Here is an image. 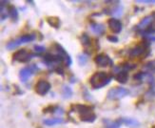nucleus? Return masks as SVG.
I'll list each match as a JSON object with an SVG mask.
<instances>
[{
  "label": "nucleus",
  "mask_w": 155,
  "mask_h": 128,
  "mask_svg": "<svg viewBox=\"0 0 155 128\" xmlns=\"http://www.w3.org/2000/svg\"><path fill=\"white\" fill-rule=\"evenodd\" d=\"M107 39L108 40V41H111V42H112V43H116V42H118V37L116 36V35H108L107 36Z\"/></svg>",
  "instance_id": "nucleus-28"
},
{
  "label": "nucleus",
  "mask_w": 155,
  "mask_h": 128,
  "mask_svg": "<svg viewBox=\"0 0 155 128\" xmlns=\"http://www.w3.org/2000/svg\"><path fill=\"white\" fill-rule=\"evenodd\" d=\"M114 79L117 80L119 83H121V84H125V83L128 79V72H125V71L119 72V73H117L115 75Z\"/></svg>",
  "instance_id": "nucleus-16"
},
{
  "label": "nucleus",
  "mask_w": 155,
  "mask_h": 128,
  "mask_svg": "<svg viewBox=\"0 0 155 128\" xmlns=\"http://www.w3.org/2000/svg\"><path fill=\"white\" fill-rule=\"evenodd\" d=\"M58 108H59V107L56 106V105H49L46 108H44V109H43V113L44 114H47V113H54V112H56L58 110Z\"/></svg>",
  "instance_id": "nucleus-23"
},
{
  "label": "nucleus",
  "mask_w": 155,
  "mask_h": 128,
  "mask_svg": "<svg viewBox=\"0 0 155 128\" xmlns=\"http://www.w3.org/2000/svg\"><path fill=\"white\" fill-rule=\"evenodd\" d=\"M150 42L147 39H146L143 42H141V44H139V45L128 50V56L131 59H134V57L143 56L145 53H150Z\"/></svg>",
  "instance_id": "nucleus-2"
},
{
  "label": "nucleus",
  "mask_w": 155,
  "mask_h": 128,
  "mask_svg": "<svg viewBox=\"0 0 155 128\" xmlns=\"http://www.w3.org/2000/svg\"><path fill=\"white\" fill-rule=\"evenodd\" d=\"M113 79V75L105 72H96L89 79L90 85L93 89H100L108 85Z\"/></svg>",
  "instance_id": "nucleus-1"
},
{
  "label": "nucleus",
  "mask_w": 155,
  "mask_h": 128,
  "mask_svg": "<svg viewBox=\"0 0 155 128\" xmlns=\"http://www.w3.org/2000/svg\"><path fill=\"white\" fill-rule=\"evenodd\" d=\"M147 73H144V72H138L136 73L134 76H133V79L134 80H137V81H141L143 80L144 78H146L147 76Z\"/></svg>",
  "instance_id": "nucleus-24"
},
{
  "label": "nucleus",
  "mask_w": 155,
  "mask_h": 128,
  "mask_svg": "<svg viewBox=\"0 0 155 128\" xmlns=\"http://www.w3.org/2000/svg\"><path fill=\"white\" fill-rule=\"evenodd\" d=\"M152 128H155V125H154V126H152Z\"/></svg>",
  "instance_id": "nucleus-33"
},
{
  "label": "nucleus",
  "mask_w": 155,
  "mask_h": 128,
  "mask_svg": "<svg viewBox=\"0 0 155 128\" xmlns=\"http://www.w3.org/2000/svg\"><path fill=\"white\" fill-rule=\"evenodd\" d=\"M80 39H81L82 45H83L84 47H88V46H90V45H92V42H90V38H89V36L88 35V34H86V33L82 34V35H81V37H80Z\"/></svg>",
  "instance_id": "nucleus-22"
},
{
  "label": "nucleus",
  "mask_w": 155,
  "mask_h": 128,
  "mask_svg": "<svg viewBox=\"0 0 155 128\" xmlns=\"http://www.w3.org/2000/svg\"><path fill=\"white\" fill-rule=\"evenodd\" d=\"M34 51L36 52L37 55L38 54H42V53L45 52V51H46V49H45L44 46H40V45H34Z\"/></svg>",
  "instance_id": "nucleus-26"
},
{
  "label": "nucleus",
  "mask_w": 155,
  "mask_h": 128,
  "mask_svg": "<svg viewBox=\"0 0 155 128\" xmlns=\"http://www.w3.org/2000/svg\"><path fill=\"white\" fill-rule=\"evenodd\" d=\"M79 118L82 121H85V123H93V121L96 120V115L93 112H92V113H89L87 115L79 116Z\"/></svg>",
  "instance_id": "nucleus-20"
},
{
  "label": "nucleus",
  "mask_w": 155,
  "mask_h": 128,
  "mask_svg": "<svg viewBox=\"0 0 155 128\" xmlns=\"http://www.w3.org/2000/svg\"><path fill=\"white\" fill-rule=\"evenodd\" d=\"M128 94H130V91L124 87H114V88H111V90L108 92L107 98L108 99H111V100H117V99H123Z\"/></svg>",
  "instance_id": "nucleus-4"
},
{
  "label": "nucleus",
  "mask_w": 155,
  "mask_h": 128,
  "mask_svg": "<svg viewBox=\"0 0 155 128\" xmlns=\"http://www.w3.org/2000/svg\"><path fill=\"white\" fill-rule=\"evenodd\" d=\"M38 71H39V68L37 67L36 64H31V65L20 70V72H19V79H20L22 82H26L31 76L34 75Z\"/></svg>",
  "instance_id": "nucleus-6"
},
{
  "label": "nucleus",
  "mask_w": 155,
  "mask_h": 128,
  "mask_svg": "<svg viewBox=\"0 0 155 128\" xmlns=\"http://www.w3.org/2000/svg\"><path fill=\"white\" fill-rule=\"evenodd\" d=\"M104 123L106 124V128H120V126L122 124L121 119H118L114 121H109L108 120H105Z\"/></svg>",
  "instance_id": "nucleus-19"
},
{
  "label": "nucleus",
  "mask_w": 155,
  "mask_h": 128,
  "mask_svg": "<svg viewBox=\"0 0 155 128\" xmlns=\"http://www.w3.org/2000/svg\"><path fill=\"white\" fill-rule=\"evenodd\" d=\"M46 20L49 23L50 26H51L54 29H58L60 26V19L57 16H48L46 18Z\"/></svg>",
  "instance_id": "nucleus-17"
},
{
  "label": "nucleus",
  "mask_w": 155,
  "mask_h": 128,
  "mask_svg": "<svg viewBox=\"0 0 155 128\" xmlns=\"http://www.w3.org/2000/svg\"><path fill=\"white\" fill-rule=\"evenodd\" d=\"M50 83L44 79H40L36 83V85L34 87L36 94H38L39 96H45L50 91Z\"/></svg>",
  "instance_id": "nucleus-10"
},
{
  "label": "nucleus",
  "mask_w": 155,
  "mask_h": 128,
  "mask_svg": "<svg viewBox=\"0 0 155 128\" xmlns=\"http://www.w3.org/2000/svg\"><path fill=\"white\" fill-rule=\"evenodd\" d=\"M136 2L147 3V4H155V0H137Z\"/></svg>",
  "instance_id": "nucleus-29"
},
{
  "label": "nucleus",
  "mask_w": 155,
  "mask_h": 128,
  "mask_svg": "<svg viewBox=\"0 0 155 128\" xmlns=\"http://www.w3.org/2000/svg\"><path fill=\"white\" fill-rule=\"evenodd\" d=\"M63 123H64V120L59 119V118L47 119V120H43V123H44L45 125H48V126H53V125H56V124Z\"/></svg>",
  "instance_id": "nucleus-18"
},
{
  "label": "nucleus",
  "mask_w": 155,
  "mask_h": 128,
  "mask_svg": "<svg viewBox=\"0 0 155 128\" xmlns=\"http://www.w3.org/2000/svg\"><path fill=\"white\" fill-rule=\"evenodd\" d=\"M39 56V55H35V54H31L30 52H28L27 50L25 49H21L18 50L16 52L12 55V60H15L18 62H22V63H26L29 62L34 56Z\"/></svg>",
  "instance_id": "nucleus-5"
},
{
  "label": "nucleus",
  "mask_w": 155,
  "mask_h": 128,
  "mask_svg": "<svg viewBox=\"0 0 155 128\" xmlns=\"http://www.w3.org/2000/svg\"><path fill=\"white\" fill-rule=\"evenodd\" d=\"M69 81H70V83H74V82H76V81H75V79H73V78H70V79H69Z\"/></svg>",
  "instance_id": "nucleus-30"
},
{
  "label": "nucleus",
  "mask_w": 155,
  "mask_h": 128,
  "mask_svg": "<svg viewBox=\"0 0 155 128\" xmlns=\"http://www.w3.org/2000/svg\"><path fill=\"white\" fill-rule=\"evenodd\" d=\"M38 35H39V39H40V40H42V39H43V35H42V34L38 33Z\"/></svg>",
  "instance_id": "nucleus-31"
},
{
  "label": "nucleus",
  "mask_w": 155,
  "mask_h": 128,
  "mask_svg": "<svg viewBox=\"0 0 155 128\" xmlns=\"http://www.w3.org/2000/svg\"><path fill=\"white\" fill-rule=\"evenodd\" d=\"M90 29L95 35H103L105 33V26L101 23L92 22L90 23Z\"/></svg>",
  "instance_id": "nucleus-13"
},
{
  "label": "nucleus",
  "mask_w": 155,
  "mask_h": 128,
  "mask_svg": "<svg viewBox=\"0 0 155 128\" xmlns=\"http://www.w3.org/2000/svg\"><path fill=\"white\" fill-rule=\"evenodd\" d=\"M94 62L99 67H107V66H113V61L106 54H99L94 57Z\"/></svg>",
  "instance_id": "nucleus-8"
},
{
  "label": "nucleus",
  "mask_w": 155,
  "mask_h": 128,
  "mask_svg": "<svg viewBox=\"0 0 155 128\" xmlns=\"http://www.w3.org/2000/svg\"><path fill=\"white\" fill-rule=\"evenodd\" d=\"M61 94H62V97L64 99H69V98H72V96H73V90L69 86L64 85L62 87V93Z\"/></svg>",
  "instance_id": "nucleus-21"
},
{
  "label": "nucleus",
  "mask_w": 155,
  "mask_h": 128,
  "mask_svg": "<svg viewBox=\"0 0 155 128\" xmlns=\"http://www.w3.org/2000/svg\"><path fill=\"white\" fill-rule=\"evenodd\" d=\"M72 110L78 113L79 116H83V115H87L89 113L93 112V107H90L85 104H73L72 106Z\"/></svg>",
  "instance_id": "nucleus-12"
},
{
  "label": "nucleus",
  "mask_w": 155,
  "mask_h": 128,
  "mask_svg": "<svg viewBox=\"0 0 155 128\" xmlns=\"http://www.w3.org/2000/svg\"><path fill=\"white\" fill-rule=\"evenodd\" d=\"M122 121V124H125L128 127H131V128H137L140 126V123L137 120H134V119H131V118H123L121 119Z\"/></svg>",
  "instance_id": "nucleus-14"
},
{
  "label": "nucleus",
  "mask_w": 155,
  "mask_h": 128,
  "mask_svg": "<svg viewBox=\"0 0 155 128\" xmlns=\"http://www.w3.org/2000/svg\"><path fill=\"white\" fill-rule=\"evenodd\" d=\"M108 25L109 29L112 31V33L114 34H119L123 29V25L120 20H118L117 18H109L108 20Z\"/></svg>",
  "instance_id": "nucleus-11"
},
{
  "label": "nucleus",
  "mask_w": 155,
  "mask_h": 128,
  "mask_svg": "<svg viewBox=\"0 0 155 128\" xmlns=\"http://www.w3.org/2000/svg\"><path fill=\"white\" fill-rule=\"evenodd\" d=\"M77 59H78V63L80 64L81 66H84L88 61V56L85 55H79L77 56Z\"/></svg>",
  "instance_id": "nucleus-25"
},
{
  "label": "nucleus",
  "mask_w": 155,
  "mask_h": 128,
  "mask_svg": "<svg viewBox=\"0 0 155 128\" xmlns=\"http://www.w3.org/2000/svg\"><path fill=\"white\" fill-rule=\"evenodd\" d=\"M27 3H31V6H34V3L33 1H27Z\"/></svg>",
  "instance_id": "nucleus-32"
},
{
  "label": "nucleus",
  "mask_w": 155,
  "mask_h": 128,
  "mask_svg": "<svg viewBox=\"0 0 155 128\" xmlns=\"http://www.w3.org/2000/svg\"><path fill=\"white\" fill-rule=\"evenodd\" d=\"M155 22V12H153L152 14H150V15L145 16L142 20L140 21V23L137 25L136 27H134L135 30L137 32H141L145 29H147V27H150V25H152Z\"/></svg>",
  "instance_id": "nucleus-7"
},
{
  "label": "nucleus",
  "mask_w": 155,
  "mask_h": 128,
  "mask_svg": "<svg viewBox=\"0 0 155 128\" xmlns=\"http://www.w3.org/2000/svg\"><path fill=\"white\" fill-rule=\"evenodd\" d=\"M7 12H8L9 16L11 18V20L15 21V22H17V20H18V11H17V9L15 7V6L14 5H9Z\"/></svg>",
  "instance_id": "nucleus-15"
},
{
  "label": "nucleus",
  "mask_w": 155,
  "mask_h": 128,
  "mask_svg": "<svg viewBox=\"0 0 155 128\" xmlns=\"http://www.w3.org/2000/svg\"><path fill=\"white\" fill-rule=\"evenodd\" d=\"M36 36L37 35L34 33V34H26V35H23L20 37L16 38V39L8 42L7 45H6V48H7L8 50H14L15 48L18 47L19 45H21V44L28 43V42H31V41H34L35 38H36Z\"/></svg>",
  "instance_id": "nucleus-3"
},
{
  "label": "nucleus",
  "mask_w": 155,
  "mask_h": 128,
  "mask_svg": "<svg viewBox=\"0 0 155 128\" xmlns=\"http://www.w3.org/2000/svg\"><path fill=\"white\" fill-rule=\"evenodd\" d=\"M53 49H54L55 51H56V53H57V55H59V56H61L62 57H64V59H65V66H67V67H69L70 65H72V63H73V61H72V59H70V56L68 55V53L66 52V50L64 49L60 44H58V43H54L53 44Z\"/></svg>",
  "instance_id": "nucleus-9"
},
{
  "label": "nucleus",
  "mask_w": 155,
  "mask_h": 128,
  "mask_svg": "<svg viewBox=\"0 0 155 128\" xmlns=\"http://www.w3.org/2000/svg\"><path fill=\"white\" fill-rule=\"evenodd\" d=\"M54 71L58 74V75H61L62 76H64V69L61 65H57L54 68Z\"/></svg>",
  "instance_id": "nucleus-27"
}]
</instances>
